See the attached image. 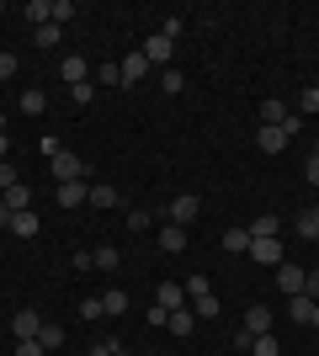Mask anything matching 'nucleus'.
I'll return each mask as SVG.
<instances>
[{
  "mask_svg": "<svg viewBox=\"0 0 319 356\" xmlns=\"http://www.w3.org/2000/svg\"><path fill=\"white\" fill-rule=\"evenodd\" d=\"M48 170H54V181H85V160H80L75 149H59V154H54V160H48Z\"/></svg>",
  "mask_w": 319,
  "mask_h": 356,
  "instance_id": "nucleus-1",
  "label": "nucleus"
},
{
  "mask_svg": "<svg viewBox=\"0 0 319 356\" xmlns=\"http://www.w3.org/2000/svg\"><path fill=\"white\" fill-rule=\"evenodd\" d=\"M43 325H48V319H43L38 309H22V314H11V335H16V341H38V330H43Z\"/></svg>",
  "mask_w": 319,
  "mask_h": 356,
  "instance_id": "nucleus-2",
  "label": "nucleus"
},
{
  "mask_svg": "<svg viewBox=\"0 0 319 356\" xmlns=\"http://www.w3.org/2000/svg\"><path fill=\"white\" fill-rule=\"evenodd\" d=\"M144 59H149V70H154V64H160V70H170V59H176V43H170V38H160V32H154L149 43H144Z\"/></svg>",
  "mask_w": 319,
  "mask_h": 356,
  "instance_id": "nucleus-3",
  "label": "nucleus"
},
{
  "mask_svg": "<svg viewBox=\"0 0 319 356\" xmlns=\"http://www.w3.org/2000/svg\"><path fill=\"white\" fill-rule=\"evenodd\" d=\"M54 197H59V208H64V213H75V208H85V202H91V186H80V181H64Z\"/></svg>",
  "mask_w": 319,
  "mask_h": 356,
  "instance_id": "nucleus-4",
  "label": "nucleus"
},
{
  "mask_svg": "<svg viewBox=\"0 0 319 356\" xmlns=\"http://www.w3.org/2000/svg\"><path fill=\"white\" fill-rule=\"evenodd\" d=\"M59 74H64V86H85V80H91V59L69 54V59H59Z\"/></svg>",
  "mask_w": 319,
  "mask_h": 356,
  "instance_id": "nucleus-5",
  "label": "nucleus"
},
{
  "mask_svg": "<svg viewBox=\"0 0 319 356\" xmlns=\"http://www.w3.org/2000/svg\"><path fill=\"white\" fill-rule=\"evenodd\" d=\"M154 309H186V282H160V293H154Z\"/></svg>",
  "mask_w": 319,
  "mask_h": 356,
  "instance_id": "nucleus-6",
  "label": "nucleus"
},
{
  "mask_svg": "<svg viewBox=\"0 0 319 356\" xmlns=\"http://www.w3.org/2000/svg\"><path fill=\"white\" fill-rule=\"evenodd\" d=\"M250 261H261V266H282V239H250Z\"/></svg>",
  "mask_w": 319,
  "mask_h": 356,
  "instance_id": "nucleus-7",
  "label": "nucleus"
},
{
  "mask_svg": "<svg viewBox=\"0 0 319 356\" xmlns=\"http://www.w3.org/2000/svg\"><path fill=\"white\" fill-rule=\"evenodd\" d=\"M245 335H272V309H266V303H250V309H245Z\"/></svg>",
  "mask_w": 319,
  "mask_h": 356,
  "instance_id": "nucleus-8",
  "label": "nucleus"
},
{
  "mask_svg": "<svg viewBox=\"0 0 319 356\" xmlns=\"http://www.w3.org/2000/svg\"><path fill=\"white\" fill-rule=\"evenodd\" d=\"M197 213H202V202H197V197H176V202H170V223H176V229L197 223Z\"/></svg>",
  "mask_w": 319,
  "mask_h": 356,
  "instance_id": "nucleus-9",
  "label": "nucleus"
},
{
  "mask_svg": "<svg viewBox=\"0 0 319 356\" xmlns=\"http://www.w3.org/2000/svg\"><path fill=\"white\" fill-rule=\"evenodd\" d=\"M304 277H309V271L304 266H293V261H282V266H277V287H282V293H304Z\"/></svg>",
  "mask_w": 319,
  "mask_h": 356,
  "instance_id": "nucleus-10",
  "label": "nucleus"
},
{
  "mask_svg": "<svg viewBox=\"0 0 319 356\" xmlns=\"http://www.w3.org/2000/svg\"><path fill=\"white\" fill-rule=\"evenodd\" d=\"M117 64H122V86H138V80L149 74V59H144V48H138V54H128V59H117Z\"/></svg>",
  "mask_w": 319,
  "mask_h": 356,
  "instance_id": "nucleus-11",
  "label": "nucleus"
},
{
  "mask_svg": "<svg viewBox=\"0 0 319 356\" xmlns=\"http://www.w3.org/2000/svg\"><path fill=\"white\" fill-rule=\"evenodd\" d=\"M288 319H293V325H314V298H309V293H293L288 298Z\"/></svg>",
  "mask_w": 319,
  "mask_h": 356,
  "instance_id": "nucleus-12",
  "label": "nucleus"
},
{
  "mask_svg": "<svg viewBox=\"0 0 319 356\" xmlns=\"http://www.w3.org/2000/svg\"><path fill=\"white\" fill-rule=\"evenodd\" d=\"M165 330H170V335H192V330H197V314H192V309H170Z\"/></svg>",
  "mask_w": 319,
  "mask_h": 356,
  "instance_id": "nucleus-13",
  "label": "nucleus"
},
{
  "mask_svg": "<svg viewBox=\"0 0 319 356\" xmlns=\"http://www.w3.org/2000/svg\"><path fill=\"white\" fill-rule=\"evenodd\" d=\"M250 239H282V218H277V213H261V218L250 223Z\"/></svg>",
  "mask_w": 319,
  "mask_h": 356,
  "instance_id": "nucleus-14",
  "label": "nucleus"
},
{
  "mask_svg": "<svg viewBox=\"0 0 319 356\" xmlns=\"http://www.w3.org/2000/svg\"><path fill=\"white\" fill-rule=\"evenodd\" d=\"M16 106H22L27 118H43V112H48V96H43L38 86H32V90H22V96H16Z\"/></svg>",
  "mask_w": 319,
  "mask_h": 356,
  "instance_id": "nucleus-15",
  "label": "nucleus"
},
{
  "mask_svg": "<svg viewBox=\"0 0 319 356\" xmlns=\"http://www.w3.org/2000/svg\"><path fill=\"white\" fill-rule=\"evenodd\" d=\"M282 122H288V102H261V128H282Z\"/></svg>",
  "mask_w": 319,
  "mask_h": 356,
  "instance_id": "nucleus-16",
  "label": "nucleus"
},
{
  "mask_svg": "<svg viewBox=\"0 0 319 356\" xmlns=\"http://www.w3.org/2000/svg\"><path fill=\"white\" fill-rule=\"evenodd\" d=\"M160 250H165V255H181V250H186V229L165 223V229H160Z\"/></svg>",
  "mask_w": 319,
  "mask_h": 356,
  "instance_id": "nucleus-17",
  "label": "nucleus"
},
{
  "mask_svg": "<svg viewBox=\"0 0 319 356\" xmlns=\"http://www.w3.org/2000/svg\"><path fill=\"white\" fill-rule=\"evenodd\" d=\"M229 255H250V229H224V239H218Z\"/></svg>",
  "mask_w": 319,
  "mask_h": 356,
  "instance_id": "nucleus-18",
  "label": "nucleus"
},
{
  "mask_svg": "<svg viewBox=\"0 0 319 356\" xmlns=\"http://www.w3.org/2000/svg\"><path fill=\"white\" fill-rule=\"evenodd\" d=\"M256 144L266 149V154H282V149H288V134H282V128H261Z\"/></svg>",
  "mask_w": 319,
  "mask_h": 356,
  "instance_id": "nucleus-19",
  "label": "nucleus"
},
{
  "mask_svg": "<svg viewBox=\"0 0 319 356\" xmlns=\"http://www.w3.org/2000/svg\"><path fill=\"white\" fill-rule=\"evenodd\" d=\"M0 202H6L11 213H32V186H11V192L0 197Z\"/></svg>",
  "mask_w": 319,
  "mask_h": 356,
  "instance_id": "nucleus-20",
  "label": "nucleus"
},
{
  "mask_svg": "<svg viewBox=\"0 0 319 356\" xmlns=\"http://www.w3.org/2000/svg\"><path fill=\"white\" fill-rule=\"evenodd\" d=\"M293 229H298L304 239H319V202H314V208H304V213H298V223H293Z\"/></svg>",
  "mask_w": 319,
  "mask_h": 356,
  "instance_id": "nucleus-21",
  "label": "nucleus"
},
{
  "mask_svg": "<svg viewBox=\"0 0 319 356\" xmlns=\"http://www.w3.org/2000/svg\"><path fill=\"white\" fill-rule=\"evenodd\" d=\"M11 234L16 239H32V234H38V213H16V218H11Z\"/></svg>",
  "mask_w": 319,
  "mask_h": 356,
  "instance_id": "nucleus-22",
  "label": "nucleus"
},
{
  "mask_svg": "<svg viewBox=\"0 0 319 356\" xmlns=\"http://www.w3.org/2000/svg\"><path fill=\"white\" fill-rule=\"evenodd\" d=\"M160 90H165V96H181V90H186V74L181 70H160Z\"/></svg>",
  "mask_w": 319,
  "mask_h": 356,
  "instance_id": "nucleus-23",
  "label": "nucleus"
},
{
  "mask_svg": "<svg viewBox=\"0 0 319 356\" xmlns=\"http://www.w3.org/2000/svg\"><path fill=\"white\" fill-rule=\"evenodd\" d=\"M101 314H128V293H122V287L101 293Z\"/></svg>",
  "mask_w": 319,
  "mask_h": 356,
  "instance_id": "nucleus-24",
  "label": "nucleus"
},
{
  "mask_svg": "<svg viewBox=\"0 0 319 356\" xmlns=\"http://www.w3.org/2000/svg\"><path fill=\"white\" fill-rule=\"evenodd\" d=\"M32 43H38V48H59V27H54V22L32 27Z\"/></svg>",
  "mask_w": 319,
  "mask_h": 356,
  "instance_id": "nucleus-25",
  "label": "nucleus"
},
{
  "mask_svg": "<svg viewBox=\"0 0 319 356\" xmlns=\"http://www.w3.org/2000/svg\"><path fill=\"white\" fill-rule=\"evenodd\" d=\"M117 186H91V208H117Z\"/></svg>",
  "mask_w": 319,
  "mask_h": 356,
  "instance_id": "nucleus-26",
  "label": "nucleus"
},
{
  "mask_svg": "<svg viewBox=\"0 0 319 356\" xmlns=\"http://www.w3.org/2000/svg\"><path fill=\"white\" fill-rule=\"evenodd\" d=\"M38 346H43V351H59V346H64V330L59 325H43V330H38Z\"/></svg>",
  "mask_w": 319,
  "mask_h": 356,
  "instance_id": "nucleus-27",
  "label": "nucleus"
},
{
  "mask_svg": "<svg viewBox=\"0 0 319 356\" xmlns=\"http://www.w3.org/2000/svg\"><path fill=\"white\" fill-rule=\"evenodd\" d=\"M27 16L43 27V22H54V0H27Z\"/></svg>",
  "mask_w": 319,
  "mask_h": 356,
  "instance_id": "nucleus-28",
  "label": "nucleus"
},
{
  "mask_svg": "<svg viewBox=\"0 0 319 356\" xmlns=\"http://www.w3.org/2000/svg\"><path fill=\"white\" fill-rule=\"evenodd\" d=\"M96 80H101V86H122V64H117V59L101 64V70H96Z\"/></svg>",
  "mask_w": 319,
  "mask_h": 356,
  "instance_id": "nucleus-29",
  "label": "nucleus"
},
{
  "mask_svg": "<svg viewBox=\"0 0 319 356\" xmlns=\"http://www.w3.org/2000/svg\"><path fill=\"white\" fill-rule=\"evenodd\" d=\"M181 32H186V22H181V16H165V22H160V38H170V43H176Z\"/></svg>",
  "mask_w": 319,
  "mask_h": 356,
  "instance_id": "nucleus-30",
  "label": "nucleus"
},
{
  "mask_svg": "<svg viewBox=\"0 0 319 356\" xmlns=\"http://www.w3.org/2000/svg\"><path fill=\"white\" fill-rule=\"evenodd\" d=\"M96 255V266L101 271H117V250H112V245H101V250H91Z\"/></svg>",
  "mask_w": 319,
  "mask_h": 356,
  "instance_id": "nucleus-31",
  "label": "nucleus"
},
{
  "mask_svg": "<svg viewBox=\"0 0 319 356\" xmlns=\"http://www.w3.org/2000/svg\"><path fill=\"white\" fill-rule=\"evenodd\" d=\"M208 293H213V287H208L202 271H197V277H186V298H208Z\"/></svg>",
  "mask_w": 319,
  "mask_h": 356,
  "instance_id": "nucleus-32",
  "label": "nucleus"
},
{
  "mask_svg": "<svg viewBox=\"0 0 319 356\" xmlns=\"http://www.w3.org/2000/svg\"><path fill=\"white\" fill-rule=\"evenodd\" d=\"M304 176H309V186H319V144L309 149V160H304Z\"/></svg>",
  "mask_w": 319,
  "mask_h": 356,
  "instance_id": "nucleus-33",
  "label": "nucleus"
},
{
  "mask_svg": "<svg viewBox=\"0 0 319 356\" xmlns=\"http://www.w3.org/2000/svg\"><path fill=\"white\" fill-rule=\"evenodd\" d=\"M64 22H75V6H69V0H54V27H64Z\"/></svg>",
  "mask_w": 319,
  "mask_h": 356,
  "instance_id": "nucleus-34",
  "label": "nucleus"
},
{
  "mask_svg": "<svg viewBox=\"0 0 319 356\" xmlns=\"http://www.w3.org/2000/svg\"><path fill=\"white\" fill-rule=\"evenodd\" d=\"M11 186H22V181H16V165L0 160V192H11Z\"/></svg>",
  "mask_w": 319,
  "mask_h": 356,
  "instance_id": "nucleus-35",
  "label": "nucleus"
},
{
  "mask_svg": "<svg viewBox=\"0 0 319 356\" xmlns=\"http://www.w3.org/2000/svg\"><path fill=\"white\" fill-rule=\"evenodd\" d=\"M192 303H197L192 314H202V319H213V314H218V298H213V293H208V298H192Z\"/></svg>",
  "mask_w": 319,
  "mask_h": 356,
  "instance_id": "nucleus-36",
  "label": "nucleus"
},
{
  "mask_svg": "<svg viewBox=\"0 0 319 356\" xmlns=\"http://www.w3.org/2000/svg\"><path fill=\"white\" fill-rule=\"evenodd\" d=\"M298 106H304V118H309V112H319V86H309L304 96H298Z\"/></svg>",
  "mask_w": 319,
  "mask_h": 356,
  "instance_id": "nucleus-37",
  "label": "nucleus"
},
{
  "mask_svg": "<svg viewBox=\"0 0 319 356\" xmlns=\"http://www.w3.org/2000/svg\"><path fill=\"white\" fill-rule=\"evenodd\" d=\"M282 134H288V138H298V134H304V112H288V122H282Z\"/></svg>",
  "mask_w": 319,
  "mask_h": 356,
  "instance_id": "nucleus-38",
  "label": "nucleus"
},
{
  "mask_svg": "<svg viewBox=\"0 0 319 356\" xmlns=\"http://www.w3.org/2000/svg\"><path fill=\"white\" fill-rule=\"evenodd\" d=\"M11 356H48V351H43L38 341H16V351H11Z\"/></svg>",
  "mask_w": 319,
  "mask_h": 356,
  "instance_id": "nucleus-39",
  "label": "nucleus"
},
{
  "mask_svg": "<svg viewBox=\"0 0 319 356\" xmlns=\"http://www.w3.org/2000/svg\"><path fill=\"white\" fill-rule=\"evenodd\" d=\"M80 319H101V298H85V303H80Z\"/></svg>",
  "mask_w": 319,
  "mask_h": 356,
  "instance_id": "nucleus-40",
  "label": "nucleus"
},
{
  "mask_svg": "<svg viewBox=\"0 0 319 356\" xmlns=\"http://www.w3.org/2000/svg\"><path fill=\"white\" fill-rule=\"evenodd\" d=\"M38 149H43L48 160H54V154H59V149H64V138H54V134H48V138H38Z\"/></svg>",
  "mask_w": 319,
  "mask_h": 356,
  "instance_id": "nucleus-41",
  "label": "nucleus"
},
{
  "mask_svg": "<svg viewBox=\"0 0 319 356\" xmlns=\"http://www.w3.org/2000/svg\"><path fill=\"white\" fill-rule=\"evenodd\" d=\"M16 64H22L16 54H0V80H11V74H16Z\"/></svg>",
  "mask_w": 319,
  "mask_h": 356,
  "instance_id": "nucleus-42",
  "label": "nucleus"
},
{
  "mask_svg": "<svg viewBox=\"0 0 319 356\" xmlns=\"http://www.w3.org/2000/svg\"><path fill=\"white\" fill-rule=\"evenodd\" d=\"M69 90H75V106H85V102L96 96V86H91V80H85V86H69Z\"/></svg>",
  "mask_w": 319,
  "mask_h": 356,
  "instance_id": "nucleus-43",
  "label": "nucleus"
},
{
  "mask_svg": "<svg viewBox=\"0 0 319 356\" xmlns=\"http://www.w3.org/2000/svg\"><path fill=\"white\" fill-rule=\"evenodd\" d=\"M91 356H117V341H96V346H91Z\"/></svg>",
  "mask_w": 319,
  "mask_h": 356,
  "instance_id": "nucleus-44",
  "label": "nucleus"
},
{
  "mask_svg": "<svg viewBox=\"0 0 319 356\" xmlns=\"http://www.w3.org/2000/svg\"><path fill=\"white\" fill-rule=\"evenodd\" d=\"M6 154H11V138H6V134H0V160H6Z\"/></svg>",
  "mask_w": 319,
  "mask_h": 356,
  "instance_id": "nucleus-45",
  "label": "nucleus"
},
{
  "mask_svg": "<svg viewBox=\"0 0 319 356\" xmlns=\"http://www.w3.org/2000/svg\"><path fill=\"white\" fill-rule=\"evenodd\" d=\"M314 330H319V303H314Z\"/></svg>",
  "mask_w": 319,
  "mask_h": 356,
  "instance_id": "nucleus-46",
  "label": "nucleus"
},
{
  "mask_svg": "<svg viewBox=\"0 0 319 356\" xmlns=\"http://www.w3.org/2000/svg\"><path fill=\"white\" fill-rule=\"evenodd\" d=\"M0 134H6V112H0Z\"/></svg>",
  "mask_w": 319,
  "mask_h": 356,
  "instance_id": "nucleus-47",
  "label": "nucleus"
},
{
  "mask_svg": "<svg viewBox=\"0 0 319 356\" xmlns=\"http://www.w3.org/2000/svg\"><path fill=\"white\" fill-rule=\"evenodd\" d=\"M117 356H128V351H117Z\"/></svg>",
  "mask_w": 319,
  "mask_h": 356,
  "instance_id": "nucleus-48",
  "label": "nucleus"
}]
</instances>
